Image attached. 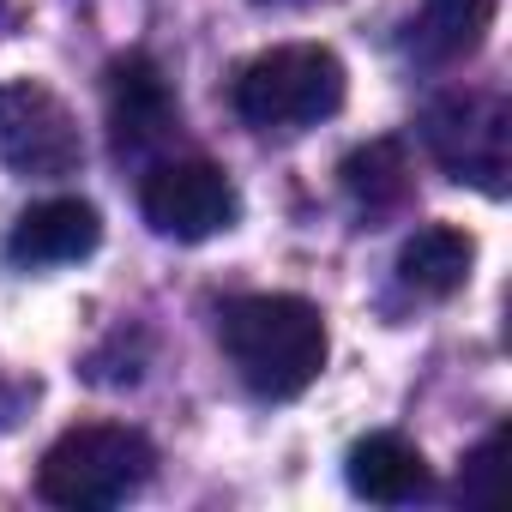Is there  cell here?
Instances as JSON below:
<instances>
[{"label": "cell", "instance_id": "1", "mask_svg": "<svg viewBox=\"0 0 512 512\" xmlns=\"http://www.w3.org/2000/svg\"><path fill=\"white\" fill-rule=\"evenodd\" d=\"M217 338L253 398H302L326 368V320L302 296H235Z\"/></svg>", "mask_w": 512, "mask_h": 512}, {"label": "cell", "instance_id": "2", "mask_svg": "<svg viewBox=\"0 0 512 512\" xmlns=\"http://www.w3.org/2000/svg\"><path fill=\"white\" fill-rule=\"evenodd\" d=\"M151 464H157V446L139 428H127V422H79L43 452L37 494L49 506H67V512L121 506L151 482Z\"/></svg>", "mask_w": 512, "mask_h": 512}, {"label": "cell", "instance_id": "3", "mask_svg": "<svg viewBox=\"0 0 512 512\" xmlns=\"http://www.w3.org/2000/svg\"><path fill=\"white\" fill-rule=\"evenodd\" d=\"M344 109V61L320 43L253 55L235 79V115L260 133H302Z\"/></svg>", "mask_w": 512, "mask_h": 512}, {"label": "cell", "instance_id": "4", "mask_svg": "<svg viewBox=\"0 0 512 512\" xmlns=\"http://www.w3.org/2000/svg\"><path fill=\"white\" fill-rule=\"evenodd\" d=\"M79 157H85L79 121L49 85H31V79L0 85V163L13 175L55 181V175H73Z\"/></svg>", "mask_w": 512, "mask_h": 512}, {"label": "cell", "instance_id": "5", "mask_svg": "<svg viewBox=\"0 0 512 512\" xmlns=\"http://www.w3.org/2000/svg\"><path fill=\"white\" fill-rule=\"evenodd\" d=\"M139 211L163 241H211L241 217V199H235V181L217 163L175 157V163H157L145 175Z\"/></svg>", "mask_w": 512, "mask_h": 512}, {"label": "cell", "instance_id": "6", "mask_svg": "<svg viewBox=\"0 0 512 512\" xmlns=\"http://www.w3.org/2000/svg\"><path fill=\"white\" fill-rule=\"evenodd\" d=\"M428 151L452 181L506 193V103L500 97H446L428 115Z\"/></svg>", "mask_w": 512, "mask_h": 512}, {"label": "cell", "instance_id": "7", "mask_svg": "<svg viewBox=\"0 0 512 512\" xmlns=\"http://www.w3.org/2000/svg\"><path fill=\"white\" fill-rule=\"evenodd\" d=\"M175 97L151 55H121L109 67V133L121 157H145L175 133Z\"/></svg>", "mask_w": 512, "mask_h": 512}, {"label": "cell", "instance_id": "8", "mask_svg": "<svg viewBox=\"0 0 512 512\" xmlns=\"http://www.w3.org/2000/svg\"><path fill=\"white\" fill-rule=\"evenodd\" d=\"M97 241H103L97 205H85V199H43V205H31V211L13 223L7 260L25 266V272L73 266V260H85V253H97Z\"/></svg>", "mask_w": 512, "mask_h": 512}, {"label": "cell", "instance_id": "9", "mask_svg": "<svg viewBox=\"0 0 512 512\" xmlns=\"http://www.w3.org/2000/svg\"><path fill=\"white\" fill-rule=\"evenodd\" d=\"M344 476H350V494H362L374 506H404V500L428 494V458L404 434H368V440H356L350 458H344Z\"/></svg>", "mask_w": 512, "mask_h": 512}, {"label": "cell", "instance_id": "10", "mask_svg": "<svg viewBox=\"0 0 512 512\" xmlns=\"http://www.w3.org/2000/svg\"><path fill=\"white\" fill-rule=\"evenodd\" d=\"M470 266H476V241L452 223H428L398 247V284L428 296V302L458 296L470 284Z\"/></svg>", "mask_w": 512, "mask_h": 512}, {"label": "cell", "instance_id": "11", "mask_svg": "<svg viewBox=\"0 0 512 512\" xmlns=\"http://www.w3.org/2000/svg\"><path fill=\"white\" fill-rule=\"evenodd\" d=\"M488 25H494V0H422V19H416L410 49L428 67H452V61L482 49Z\"/></svg>", "mask_w": 512, "mask_h": 512}, {"label": "cell", "instance_id": "12", "mask_svg": "<svg viewBox=\"0 0 512 512\" xmlns=\"http://www.w3.org/2000/svg\"><path fill=\"white\" fill-rule=\"evenodd\" d=\"M344 187H350V199L368 205V211L404 199V151H398L392 139H374V145L350 151V157H344Z\"/></svg>", "mask_w": 512, "mask_h": 512}, {"label": "cell", "instance_id": "13", "mask_svg": "<svg viewBox=\"0 0 512 512\" xmlns=\"http://www.w3.org/2000/svg\"><path fill=\"white\" fill-rule=\"evenodd\" d=\"M500 452H506V428H494L458 470V494L464 500H494V476H500Z\"/></svg>", "mask_w": 512, "mask_h": 512}]
</instances>
